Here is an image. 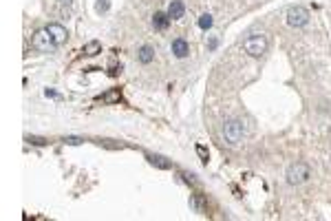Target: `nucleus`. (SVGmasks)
Listing matches in <instances>:
<instances>
[{"instance_id": "nucleus-1", "label": "nucleus", "mask_w": 331, "mask_h": 221, "mask_svg": "<svg viewBox=\"0 0 331 221\" xmlns=\"http://www.w3.org/2000/svg\"><path fill=\"white\" fill-rule=\"evenodd\" d=\"M267 47H269L267 36H263V34H252V36H247V38L243 40L245 53H250L252 58H261V55L267 51Z\"/></svg>"}, {"instance_id": "nucleus-2", "label": "nucleus", "mask_w": 331, "mask_h": 221, "mask_svg": "<svg viewBox=\"0 0 331 221\" xmlns=\"http://www.w3.org/2000/svg\"><path fill=\"white\" fill-rule=\"evenodd\" d=\"M245 135V126L241 120H227L223 124V140L227 142L230 146H236Z\"/></svg>"}, {"instance_id": "nucleus-3", "label": "nucleus", "mask_w": 331, "mask_h": 221, "mask_svg": "<svg viewBox=\"0 0 331 221\" xmlns=\"http://www.w3.org/2000/svg\"><path fill=\"white\" fill-rule=\"evenodd\" d=\"M287 182L292 184V186H300V184H305L309 177H312V170H309V166L305 162H296V164H292L287 168Z\"/></svg>"}, {"instance_id": "nucleus-4", "label": "nucleus", "mask_w": 331, "mask_h": 221, "mask_svg": "<svg viewBox=\"0 0 331 221\" xmlns=\"http://www.w3.org/2000/svg\"><path fill=\"white\" fill-rule=\"evenodd\" d=\"M31 44H34V49H35V51H40V53H51V51H55V49H58V44L53 42V38L49 36L47 29L35 31Z\"/></svg>"}, {"instance_id": "nucleus-5", "label": "nucleus", "mask_w": 331, "mask_h": 221, "mask_svg": "<svg viewBox=\"0 0 331 221\" xmlns=\"http://www.w3.org/2000/svg\"><path fill=\"white\" fill-rule=\"evenodd\" d=\"M309 11L305 9V7H300V5H296V7H289L287 9V24L289 27H305V24H309Z\"/></svg>"}, {"instance_id": "nucleus-6", "label": "nucleus", "mask_w": 331, "mask_h": 221, "mask_svg": "<svg viewBox=\"0 0 331 221\" xmlns=\"http://www.w3.org/2000/svg\"><path fill=\"white\" fill-rule=\"evenodd\" d=\"M47 31H49V36L53 38V42L58 44H64L67 42V38H69V34H67V29H64L62 24H58V22H51V24H47Z\"/></svg>"}, {"instance_id": "nucleus-7", "label": "nucleus", "mask_w": 331, "mask_h": 221, "mask_svg": "<svg viewBox=\"0 0 331 221\" xmlns=\"http://www.w3.org/2000/svg\"><path fill=\"white\" fill-rule=\"evenodd\" d=\"M173 53L177 55V58H188V55H190V44H188L183 38H174L173 40Z\"/></svg>"}, {"instance_id": "nucleus-8", "label": "nucleus", "mask_w": 331, "mask_h": 221, "mask_svg": "<svg viewBox=\"0 0 331 221\" xmlns=\"http://www.w3.org/2000/svg\"><path fill=\"white\" fill-rule=\"evenodd\" d=\"M183 14H186V5H183L181 0H173V2H170V7H168V16H170V20H179V18H183Z\"/></svg>"}, {"instance_id": "nucleus-9", "label": "nucleus", "mask_w": 331, "mask_h": 221, "mask_svg": "<svg viewBox=\"0 0 331 221\" xmlns=\"http://www.w3.org/2000/svg\"><path fill=\"white\" fill-rule=\"evenodd\" d=\"M137 60H139L141 64H150L155 60V51L153 47H148V44H144V47H139V51H137Z\"/></svg>"}, {"instance_id": "nucleus-10", "label": "nucleus", "mask_w": 331, "mask_h": 221, "mask_svg": "<svg viewBox=\"0 0 331 221\" xmlns=\"http://www.w3.org/2000/svg\"><path fill=\"white\" fill-rule=\"evenodd\" d=\"M153 24H155V29H166V27H168L170 24V16L168 14H161V11H157V14L153 16Z\"/></svg>"}, {"instance_id": "nucleus-11", "label": "nucleus", "mask_w": 331, "mask_h": 221, "mask_svg": "<svg viewBox=\"0 0 331 221\" xmlns=\"http://www.w3.org/2000/svg\"><path fill=\"white\" fill-rule=\"evenodd\" d=\"M82 53H84V55H88V58H91V55H97V53H102V42H100V40H91V42L84 44Z\"/></svg>"}, {"instance_id": "nucleus-12", "label": "nucleus", "mask_w": 331, "mask_h": 221, "mask_svg": "<svg viewBox=\"0 0 331 221\" xmlns=\"http://www.w3.org/2000/svg\"><path fill=\"white\" fill-rule=\"evenodd\" d=\"M148 162L153 164V166H157V168H161V170H168L173 164L170 162H166V157H161V155H148Z\"/></svg>"}, {"instance_id": "nucleus-13", "label": "nucleus", "mask_w": 331, "mask_h": 221, "mask_svg": "<svg viewBox=\"0 0 331 221\" xmlns=\"http://www.w3.org/2000/svg\"><path fill=\"white\" fill-rule=\"evenodd\" d=\"M102 102H122V93H120V89H113V91L104 93V95H102Z\"/></svg>"}, {"instance_id": "nucleus-14", "label": "nucleus", "mask_w": 331, "mask_h": 221, "mask_svg": "<svg viewBox=\"0 0 331 221\" xmlns=\"http://www.w3.org/2000/svg\"><path fill=\"white\" fill-rule=\"evenodd\" d=\"M212 22H214V20H212V16L210 14H203L201 18H199V27H201L203 31H208L212 27Z\"/></svg>"}, {"instance_id": "nucleus-15", "label": "nucleus", "mask_w": 331, "mask_h": 221, "mask_svg": "<svg viewBox=\"0 0 331 221\" xmlns=\"http://www.w3.org/2000/svg\"><path fill=\"white\" fill-rule=\"evenodd\" d=\"M24 140L29 142V144H34V146H44L49 142V140H44V137H35V135H27Z\"/></svg>"}, {"instance_id": "nucleus-16", "label": "nucleus", "mask_w": 331, "mask_h": 221, "mask_svg": "<svg viewBox=\"0 0 331 221\" xmlns=\"http://www.w3.org/2000/svg\"><path fill=\"white\" fill-rule=\"evenodd\" d=\"M190 206L194 208V210H197V212H206V208H203V203H201V197H199V195H194V197H192Z\"/></svg>"}, {"instance_id": "nucleus-17", "label": "nucleus", "mask_w": 331, "mask_h": 221, "mask_svg": "<svg viewBox=\"0 0 331 221\" xmlns=\"http://www.w3.org/2000/svg\"><path fill=\"white\" fill-rule=\"evenodd\" d=\"M108 7H110V0H97L95 11L97 14H104V11H108Z\"/></svg>"}, {"instance_id": "nucleus-18", "label": "nucleus", "mask_w": 331, "mask_h": 221, "mask_svg": "<svg viewBox=\"0 0 331 221\" xmlns=\"http://www.w3.org/2000/svg\"><path fill=\"white\" fill-rule=\"evenodd\" d=\"M181 177H183V182H186V184H192V186H197V179H194V175H192V173H181Z\"/></svg>"}, {"instance_id": "nucleus-19", "label": "nucleus", "mask_w": 331, "mask_h": 221, "mask_svg": "<svg viewBox=\"0 0 331 221\" xmlns=\"http://www.w3.org/2000/svg\"><path fill=\"white\" fill-rule=\"evenodd\" d=\"M64 142H67V144H71V146H77V144H82V137H64Z\"/></svg>"}, {"instance_id": "nucleus-20", "label": "nucleus", "mask_w": 331, "mask_h": 221, "mask_svg": "<svg viewBox=\"0 0 331 221\" xmlns=\"http://www.w3.org/2000/svg\"><path fill=\"white\" fill-rule=\"evenodd\" d=\"M197 153H199V157H201V159H203V162H208V150H206V148H203V146H201V144H199V146H197Z\"/></svg>"}, {"instance_id": "nucleus-21", "label": "nucleus", "mask_w": 331, "mask_h": 221, "mask_svg": "<svg viewBox=\"0 0 331 221\" xmlns=\"http://www.w3.org/2000/svg\"><path fill=\"white\" fill-rule=\"evenodd\" d=\"M44 95H47V97H60L58 93L53 91V89H47V91H44Z\"/></svg>"}, {"instance_id": "nucleus-22", "label": "nucleus", "mask_w": 331, "mask_h": 221, "mask_svg": "<svg viewBox=\"0 0 331 221\" xmlns=\"http://www.w3.org/2000/svg\"><path fill=\"white\" fill-rule=\"evenodd\" d=\"M60 2H62V5H71V0H60Z\"/></svg>"}]
</instances>
